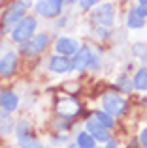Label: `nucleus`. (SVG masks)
<instances>
[{
  "label": "nucleus",
  "mask_w": 147,
  "mask_h": 148,
  "mask_svg": "<svg viewBox=\"0 0 147 148\" xmlns=\"http://www.w3.org/2000/svg\"><path fill=\"white\" fill-rule=\"evenodd\" d=\"M126 25H128V28H141V26L145 25V17L140 13V11H138V8H134V10L128 11Z\"/></svg>",
  "instance_id": "4468645a"
},
{
  "label": "nucleus",
  "mask_w": 147,
  "mask_h": 148,
  "mask_svg": "<svg viewBox=\"0 0 147 148\" xmlns=\"http://www.w3.org/2000/svg\"><path fill=\"white\" fill-rule=\"evenodd\" d=\"M13 131V120L6 111L0 112V135H10Z\"/></svg>",
  "instance_id": "dca6fc26"
},
{
  "label": "nucleus",
  "mask_w": 147,
  "mask_h": 148,
  "mask_svg": "<svg viewBox=\"0 0 147 148\" xmlns=\"http://www.w3.org/2000/svg\"><path fill=\"white\" fill-rule=\"evenodd\" d=\"M96 32H98V38H107V36H110V32L106 30V26H100Z\"/></svg>",
  "instance_id": "5701e85b"
},
{
  "label": "nucleus",
  "mask_w": 147,
  "mask_h": 148,
  "mask_svg": "<svg viewBox=\"0 0 147 148\" xmlns=\"http://www.w3.org/2000/svg\"><path fill=\"white\" fill-rule=\"evenodd\" d=\"M132 86L138 90H147V68H140L132 79Z\"/></svg>",
  "instance_id": "2eb2a0df"
},
{
  "label": "nucleus",
  "mask_w": 147,
  "mask_h": 148,
  "mask_svg": "<svg viewBox=\"0 0 147 148\" xmlns=\"http://www.w3.org/2000/svg\"><path fill=\"white\" fill-rule=\"evenodd\" d=\"M140 143L144 145V148H147V127L144 131H141V135H140Z\"/></svg>",
  "instance_id": "4be33fe9"
},
{
  "label": "nucleus",
  "mask_w": 147,
  "mask_h": 148,
  "mask_svg": "<svg viewBox=\"0 0 147 148\" xmlns=\"http://www.w3.org/2000/svg\"><path fill=\"white\" fill-rule=\"evenodd\" d=\"M62 4L64 0H38L36 2V13L42 17L53 19L62 11Z\"/></svg>",
  "instance_id": "20e7f679"
},
{
  "label": "nucleus",
  "mask_w": 147,
  "mask_h": 148,
  "mask_svg": "<svg viewBox=\"0 0 147 148\" xmlns=\"http://www.w3.org/2000/svg\"><path fill=\"white\" fill-rule=\"evenodd\" d=\"M102 107H104V111L110 112L111 116H121L123 112L126 111V101L123 99L119 94L110 92V94H106L102 98Z\"/></svg>",
  "instance_id": "f03ea898"
},
{
  "label": "nucleus",
  "mask_w": 147,
  "mask_h": 148,
  "mask_svg": "<svg viewBox=\"0 0 147 148\" xmlns=\"http://www.w3.org/2000/svg\"><path fill=\"white\" fill-rule=\"evenodd\" d=\"M55 49H57V54H62V56H74L79 49L76 40L72 38H59L55 43Z\"/></svg>",
  "instance_id": "6e6552de"
},
{
  "label": "nucleus",
  "mask_w": 147,
  "mask_h": 148,
  "mask_svg": "<svg viewBox=\"0 0 147 148\" xmlns=\"http://www.w3.org/2000/svg\"><path fill=\"white\" fill-rule=\"evenodd\" d=\"M49 69L55 73H66L72 69V60H68L62 54H57V56H53L49 60Z\"/></svg>",
  "instance_id": "f8f14e48"
},
{
  "label": "nucleus",
  "mask_w": 147,
  "mask_h": 148,
  "mask_svg": "<svg viewBox=\"0 0 147 148\" xmlns=\"http://www.w3.org/2000/svg\"><path fill=\"white\" fill-rule=\"evenodd\" d=\"M91 49L89 47H83V49H77V53L72 56V69H85L89 64H91Z\"/></svg>",
  "instance_id": "1a4fd4ad"
},
{
  "label": "nucleus",
  "mask_w": 147,
  "mask_h": 148,
  "mask_svg": "<svg viewBox=\"0 0 147 148\" xmlns=\"http://www.w3.org/2000/svg\"><path fill=\"white\" fill-rule=\"evenodd\" d=\"M92 19H94L96 23H98L100 26H111L115 21V10L111 4H102V6L96 8V11L92 13Z\"/></svg>",
  "instance_id": "423d86ee"
},
{
  "label": "nucleus",
  "mask_w": 147,
  "mask_h": 148,
  "mask_svg": "<svg viewBox=\"0 0 147 148\" xmlns=\"http://www.w3.org/2000/svg\"><path fill=\"white\" fill-rule=\"evenodd\" d=\"M21 2H23V4H25V6H28V4H30V2H32V0H21Z\"/></svg>",
  "instance_id": "393cba45"
},
{
  "label": "nucleus",
  "mask_w": 147,
  "mask_h": 148,
  "mask_svg": "<svg viewBox=\"0 0 147 148\" xmlns=\"http://www.w3.org/2000/svg\"><path fill=\"white\" fill-rule=\"evenodd\" d=\"M64 2H68V4H74V2H76V0H64Z\"/></svg>",
  "instance_id": "a878e982"
},
{
  "label": "nucleus",
  "mask_w": 147,
  "mask_h": 148,
  "mask_svg": "<svg viewBox=\"0 0 147 148\" xmlns=\"http://www.w3.org/2000/svg\"><path fill=\"white\" fill-rule=\"evenodd\" d=\"M87 131L94 137V141H102V143L110 141V131H107V127H104L102 124L96 122V120H89L87 122Z\"/></svg>",
  "instance_id": "9d476101"
},
{
  "label": "nucleus",
  "mask_w": 147,
  "mask_h": 148,
  "mask_svg": "<svg viewBox=\"0 0 147 148\" xmlns=\"http://www.w3.org/2000/svg\"><path fill=\"white\" fill-rule=\"evenodd\" d=\"M77 146L79 148H94V137L89 131H81L77 135Z\"/></svg>",
  "instance_id": "f3484780"
},
{
  "label": "nucleus",
  "mask_w": 147,
  "mask_h": 148,
  "mask_svg": "<svg viewBox=\"0 0 147 148\" xmlns=\"http://www.w3.org/2000/svg\"><path fill=\"white\" fill-rule=\"evenodd\" d=\"M94 120L96 122H100L104 127H113V116L110 114V112H106V111H96L94 112Z\"/></svg>",
  "instance_id": "a211bd4d"
},
{
  "label": "nucleus",
  "mask_w": 147,
  "mask_h": 148,
  "mask_svg": "<svg viewBox=\"0 0 147 148\" xmlns=\"http://www.w3.org/2000/svg\"><path fill=\"white\" fill-rule=\"evenodd\" d=\"M138 11L144 17H147V0H138Z\"/></svg>",
  "instance_id": "412c9836"
},
{
  "label": "nucleus",
  "mask_w": 147,
  "mask_h": 148,
  "mask_svg": "<svg viewBox=\"0 0 147 148\" xmlns=\"http://www.w3.org/2000/svg\"><path fill=\"white\" fill-rule=\"evenodd\" d=\"M34 30H36V19L34 17H23L17 25L13 26V32H11V40L17 41V43H25L30 38L34 36Z\"/></svg>",
  "instance_id": "f257e3e1"
},
{
  "label": "nucleus",
  "mask_w": 147,
  "mask_h": 148,
  "mask_svg": "<svg viewBox=\"0 0 147 148\" xmlns=\"http://www.w3.org/2000/svg\"><path fill=\"white\" fill-rule=\"evenodd\" d=\"M106 148H117V145H115L113 141H107V146Z\"/></svg>",
  "instance_id": "b1692460"
},
{
  "label": "nucleus",
  "mask_w": 147,
  "mask_h": 148,
  "mask_svg": "<svg viewBox=\"0 0 147 148\" xmlns=\"http://www.w3.org/2000/svg\"><path fill=\"white\" fill-rule=\"evenodd\" d=\"M70 148H79V146H74V145H72V146H70Z\"/></svg>",
  "instance_id": "bb28decb"
},
{
  "label": "nucleus",
  "mask_w": 147,
  "mask_h": 148,
  "mask_svg": "<svg viewBox=\"0 0 147 148\" xmlns=\"http://www.w3.org/2000/svg\"><path fill=\"white\" fill-rule=\"evenodd\" d=\"M47 41H49L47 34H36V36H32L28 41H25L21 45V53L26 54V56L40 54L42 51H45V47H47Z\"/></svg>",
  "instance_id": "7ed1b4c3"
},
{
  "label": "nucleus",
  "mask_w": 147,
  "mask_h": 148,
  "mask_svg": "<svg viewBox=\"0 0 147 148\" xmlns=\"http://www.w3.org/2000/svg\"><path fill=\"white\" fill-rule=\"evenodd\" d=\"M0 107H2V111H6V112H13L15 109L19 107L17 94H15V92H11V90L2 92V94H0Z\"/></svg>",
  "instance_id": "9b49d317"
},
{
  "label": "nucleus",
  "mask_w": 147,
  "mask_h": 148,
  "mask_svg": "<svg viewBox=\"0 0 147 148\" xmlns=\"http://www.w3.org/2000/svg\"><path fill=\"white\" fill-rule=\"evenodd\" d=\"M79 2V6H81V10H89V8H92L98 0H77Z\"/></svg>",
  "instance_id": "aec40b11"
},
{
  "label": "nucleus",
  "mask_w": 147,
  "mask_h": 148,
  "mask_svg": "<svg viewBox=\"0 0 147 148\" xmlns=\"http://www.w3.org/2000/svg\"><path fill=\"white\" fill-rule=\"evenodd\" d=\"M57 112L60 116H66V118H72L79 112V103H77L74 98H64V99H59L57 103Z\"/></svg>",
  "instance_id": "0eeeda50"
},
{
  "label": "nucleus",
  "mask_w": 147,
  "mask_h": 148,
  "mask_svg": "<svg viewBox=\"0 0 147 148\" xmlns=\"http://www.w3.org/2000/svg\"><path fill=\"white\" fill-rule=\"evenodd\" d=\"M15 62H17V58H15L13 53H6L2 58H0V75L8 77L13 73L15 69Z\"/></svg>",
  "instance_id": "ddd939ff"
},
{
  "label": "nucleus",
  "mask_w": 147,
  "mask_h": 148,
  "mask_svg": "<svg viewBox=\"0 0 147 148\" xmlns=\"http://www.w3.org/2000/svg\"><path fill=\"white\" fill-rule=\"evenodd\" d=\"M19 145H21V148H44L38 141H34V139H30V137L19 139Z\"/></svg>",
  "instance_id": "6ab92c4d"
},
{
  "label": "nucleus",
  "mask_w": 147,
  "mask_h": 148,
  "mask_svg": "<svg viewBox=\"0 0 147 148\" xmlns=\"http://www.w3.org/2000/svg\"><path fill=\"white\" fill-rule=\"evenodd\" d=\"M25 11H26V6L23 2L11 4V6L8 8V11L4 13V26H6V30H10L13 25H17V23L25 17Z\"/></svg>",
  "instance_id": "39448f33"
}]
</instances>
